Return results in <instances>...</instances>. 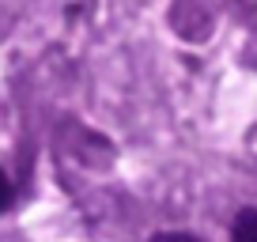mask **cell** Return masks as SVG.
<instances>
[{
	"instance_id": "6da1fadb",
	"label": "cell",
	"mask_w": 257,
	"mask_h": 242,
	"mask_svg": "<svg viewBox=\"0 0 257 242\" xmlns=\"http://www.w3.org/2000/svg\"><path fill=\"white\" fill-rule=\"evenodd\" d=\"M231 242H257V208H242L231 223Z\"/></svg>"
},
{
	"instance_id": "7a4b0ae2",
	"label": "cell",
	"mask_w": 257,
	"mask_h": 242,
	"mask_svg": "<svg viewBox=\"0 0 257 242\" xmlns=\"http://www.w3.org/2000/svg\"><path fill=\"white\" fill-rule=\"evenodd\" d=\"M12 201H16V186H12V178L4 174V167H0V212H8Z\"/></svg>"
},
{
	"instance_id": "3957f363",
	"label": "cell",
	"mask_w": 257,
	"mask_h": 242,
	"mask_svg": "<svg viewBox=\"0 0 257 242\" xmlns=\"http://www.w3.org/2000/svg\"><path fill=\"white\" fill-rule=\"evenodd\" d=\"M152 242H201V238H193L185 231H159V234H152Z\"/></svg>"
}]
</instances>
